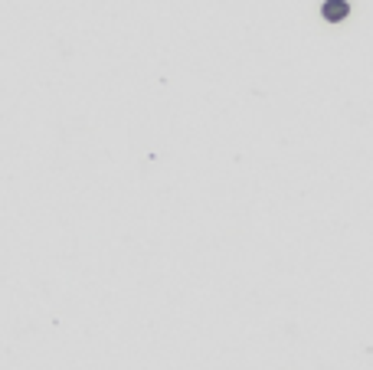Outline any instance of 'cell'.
<instances>
[{
	"label": "cell",
	"instance_id": "6da1fadb",
	"mask_svg": "<svg viewBox=\"0 0 373 370\" xmlns=\"http://www.w3.org/2000/svg\"><path fill=\"white\" fill-rule=\"evenodd\" d=\"M347 14H350V4H347V0H327L324 4V20H331V23L344 20Z\"/></svg>",
	"mask_w": 373,
	"mask_h": 370
}]
</instances>
